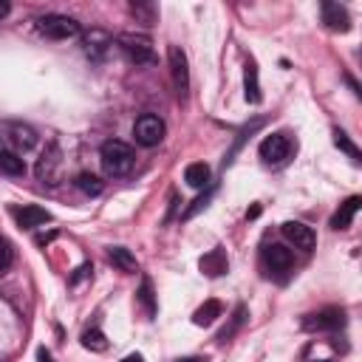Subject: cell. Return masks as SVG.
Here are the masks:
<instances>
[{
	"instance_id": "cell-10",
	"label": "cell",
	"mask_w": 362,
	"mask_h": 362,
	"mask_svg": "<svg viewBox=\"0 0 362 362\" xmlns=\"http://www.w3.org/2000/svg\"><path fill=\"white\" fill-rule=\"evenodd\" d=\"M280 229H283V235L292 240V244H294L297 249H303V252H312V249H314V244H317L314 229H312V227H306V224H300V221H286Z\"/></svg>"
},
{
	"instance_id": "cell-5",
	"label": "cell",
	"mask_w": 362,
	"mask_h": 362,
	"mask_svg": "<svg viewBox=\"0 0 362 362\" xmlns=\"http://www.w3.org/2000/svg\"><path fill=\"white\" fill-rule=\"evenodd\" d=\"M303 331H340L345 325V312L337 306H325L320 312H312L303 317Z\"/></svg>"
},
{
	"instance_id": "cell-24",
	"label": "cell",
	"mask_w": 362,
	"mask_h": 362,
	"mask_svg": "<svg viewBox=\"0 0 362 362\" xmlns=\"http://www.w3.org/2000/svg\"><path fill=\"white\" fill-rule=\"evenodd\" d=\"M244 320H247V306L240 303V306L235 309V314H232V323H229V325H227V328L221 331V334H218L216 340H218V343H229V340L235 337V331H238L240 325H244Z\"/></svg>"
},
{
	"instance_id": "cell-11",
	"label": "cell",
	"mask_w": 362,
	"mask_h": 362,
	"mask_svg": "<svg viewBox=\"0 0 362 362\" xmlns=\"http://www.w3.org/2000/svg\"><path fill=\"white\" fill-rule=\"evenodd\" d=\"M6 139H9V144H15V150H20V153H26V150H32L37 144V133L23 122H9L6 125Z\"/></svg>"
},
{
	"instance_id": "cell-1",
	"label": "cell",
	"mask_w": 362,
	"mask_h": 362,
	"mask_svg": "<svg viewBox=\"0 0 362 362\" xmlns=\"http://www.w3.org/2000/svg\"><path fill=\"white\" fill-rule=\"evenodd\" d=\"M99 159H102V170L113 178L119 175H128L136 164V153L133 147L122 139H108L102 147H99Z\"/></svg>"
},
{
	"instance_id": "cell-32",
	"label": "cell",
	"mask_w": 362,
	"mask_h": 362,
	"mask_svg": "<svg viewBox=\"0 0 362 362\" xmlns=\"http://www.w3.org/2000/svg\"><path fill=\"white\" fill-rule=\"evenodd\" d=\"M54 238H57V232H48V235H37V238H35V244H37V247H46V244H51Z\"/></svg>"
},
{
	"instance_id": "cell-31",
	"label": "cell",
	"mask_w": 362,
	"mask_h": 362,
	"mask_svg": "<svg viewBox=\"0 0 362 362\" xmlns=\"http://www.w3.org/2000/svg\"><path fill=\"white\" fill-rule=\"evenodd\" d=\"M345 82H348V85H351V90H354V94H356V97H359V99H362V85H359V82H356V79H354V77H351V74H345Z\"/></svg>"
},
{
	"instance_id": "cell-33",
	"label": "cell",
	"mask_w": 362,
	"mask_h": 362,
	"mask_svg": "<svg viewBox=\"0 0 362 362\" xmlns=\"http://www.w3.org/2000/svg\"><path fill=\"white\" fill-rule=\"evenodd\" d=\"M37 359H40V362H54V356L48 354V348H40V351H37Z\"/></svg>"
},
{
	"instance_id": "cell-28",
	"label": "cell",
	"mask_w": 362,
	"mask_h": 362,
	"mask_svg": "<svg viewBox=\"0 0 362 362\" xmlns=\"http://www.w3.org/2000/svg\"><path fill=\"white\" fill-rule=\"evenodd\" d=\"M213 193H216V190H209V193H204L201 198H196V201H193V207H190V209H184V216H181V218L187 221V218H193L196 213H201V209L207 207V201H209V196H213Z\"/></svg>"
},
{
	"instance_id": "cell-29",
	"label": "cell",
	"mask_w": 362,
	"mask_h": 362,
	"mask_svg": "<svg viewBox=\"0 0 362 362\" xmlns=\"http://www.w3.org/2000/svg\"><path fill=\"white\" fill-rule=\"evenodd\" d=\"M90 272H94V269H90V263H82V266L74 272V275H71V286H77L82 278H88V275H90Z\"/></svg>"
},
{
	"instance_id": "cell-12",
	"label": "cell",
	"mask_w": 362,
	"mask_h": 362,
	"mask_svg": "<svg viewBox=\"0 0 362 362\" xmlns=\"http://www.w3.org/2000/svg\"><path fill=\"white\" fill-rule=\"evenodd\" d=\"M198 269L204 272L207 278H221V275H227V269H229V260H227V252L221 249V247H216V249H209L201 260H198Z\"/></svg>"
},
{
	"instance_id": "cell-15",
	"label": "cell",
	"mask_w": 362,
	"mask_h": 362,
	"mask_svg": "<svg viewBox=\"0 0 362 362\" xmlns=\"http://www.w3.org/2000/svg\"><path fill=\"white\" fill-rule=\"evenodd\" d=\"M57 167H59V150H57V144H51L37 164V178L43 184H57Z\"/></svg>"
},
{
	"instance_id": "cell-20",
	"label": "cell",
	"mask_w": 362,
	"mask_h": 362,
	"mask_svg": "<svg viewBox=\"0 0 362 362\" xmlns=\"http://www.w3.org/2000/svg\"><path fill=\"white\" fill-rule=\"evenodd\" d=\"M221 312H224V306L218 303V300H207L201 309H196L193 323H196V325H213V323L221 317Z\"/></svg>"
},
{
	"instance_id": "cell-3",
	"label": "cell",
	"mask_w": 362,
	"mask_h": 362,
	"mask_svg": "<svg viewBox=\"0 0 362 362\" xmlns=\"http://www.w3.org/2000/svg\"><path fill=\"white\" fill-rule=\"evenodd\" d=\"M37 28L48 40H71V37L82 35L79 23L74 17H68V15H43L37 20Z\"/></svg>"
},
{
	"instance_id": "cell-6",
	"label": "cell",
	"mask_w": 362,
	"mask_h": 362,
	"mask_svg": "<svg viewBox=\"0 0 362 362\" xmlns=\"http://www.w3.org/2000/svg\"><path fill=\"white\" fill-rule=\"evenodd\" d=\"M167 59H170V74H173L175 94H178V99H187V90H190V68H187V54L181 51L178 46H170V48H167Z\"/></svg>"
},
{
	"instance_id": "cell-17",
	"label": "cell",
	"mask_w": 362,
	"mask_h": 362,
	"mask_svg": "<svg viewBox=\"0 0 362 362\" xmlns=\"http://www.w3.org/2000/svg\"><path fill=\"white\" fill-rule=\"evenodd\" d=\"M244 88H247V102L260 105L263 94H260V82H258V66L252 63V59L247 63V71H244Z\"/></svg>"
},
{
	"instance_id": "cell-35",
	"label": "cell",
	"mask_w": 362,
	"mask_h": 362,
	"mask_svg": "<svg viewBox=\"0 0 362 362\" xmlns=\"http://www.w3.org/2000/svg\"><path fill=\"white\" fill-rule=\"evenodd\" d=\"M122 362H144V359H142V354H128Z\"/></svg>"
},
{
	"instance_id": "cell-34",
	"label": "cell",
	"mask_w": 362,
	"mask_h": 362,
	"mask_svg": "<svg viewBox=\"0 0 362 362\" xmlns=\"http://www.w3.org/2000/svg\"><path fill=\"white\" fill-rule=\"evenodd\" d=\"M175 362H207V356H181Z\"/></svg>"
},
{
	"instance_id": "cell-4",
	"label": "cell",
	"mask_w": 362,
	"mask_h": 362,
	"mask_svg": "<svg viewBox=\"0 0 362 362\" xmlns=\"http://www.w3.org/2000/svg\"><path fill=\"white\" fill-rule=\"evenodd\" d=\"M167 128H164V119L156 116V113H142L133 125V136L142 147H156L162 139H164Z\"/></svg>"
},
{
	"instance_id": "cell-25",
	"label": "cell",
	"mask_w": 362,
	"mask_h": 362,
	"mask_svg": "<svg viewBox=\"0 0 362 362\" xmlns=\"http://www.w3.org/2000/svg\"><path fill=\"white\" fill-rule=\"evenodd\" d=\"M74 184H77V190H82L85 196H99V193H102V181H99L97 175H90V173H79Z\"/></svg>"
},
{
	"instance_id": "cell-26",
	"label": "cell",
	"mask_w": 362,
	"mask_h": 362,
	"mask_svg": "<svg viewBox=\"0 0 362 362\" xmlns=\"http://www.w3.org/2000/svg\"><path fill=\"white\" fill-rule=\"evenodd\" d=\"M131 15H133L139 23H144V26H153L156 17H159V12H156L153 3H131Z\"/></svg>"
},
{
	"instance_id": "cell-36",
	"label": "cell",
	"mask_w": 362,
	"mask_h": 362,
	"mask_svg": "<svg viewBox=\"0 0 362 362\" xmlns=\"http://www.w3.org/2000/svg\"><path fill=\"white\" fill-rule=\"evenodd\" d=\"M9 12H12V6H9V3H0V20H3Z\"/></svg>"
},
{
	"instance_id": "cell-23",
	"label": "cell",
	"mask_w": 362,
	"mask_h": 362,
	"mask_svg": "<svg viewBox=\"0 0 362 362\" xmlns=\"http://www.w3.org/2000/svg\"><path fill=\"white\" fill-rule=\"evenodd\" d=\"M139 303L144 306L147 317H156V297H153V283H150V278H142V286H139Z\"/></svg>"
},
{
	"instance_id": "cell-27",
	"label": "cell",
	"mask_w": 362,
	"mask_h": 362,
	"mask_svg": "<svg viewBox=\"0 0 362 362\" xmlns=\"http://www.w3.org/2000/svg\"><path fill=\"white\" fill-rule=\"evenodd\" d=\"M334 144L343 150V153H348L354 162H362V150H359V147H356V144H354V142H351V139H348V136H345L340 128L334 131Z\"/></svg>"
},
{
	"instance_id": "cell-13",
	"label": "cell",
	"mask_w": 362,
	"mask_h": 362,
	"mask_svg": "<svg viewBox=\"0 0 362 362\" xmlns=\"http://www.w3.org/2000/svg\"><path fill=\"white\" fill-rule=\"evenodd\" d=\"M15 218H17V224H20L23 229H35V227L48 224V221H51V213H48V209H43V207H37V204H26V207L15 209Z\"/></svg>"
},
{
	"instance_id": "cell-19",
	"label": "cell",
	"mask_w": 362,
	"mask_h": 362,
	"mask_svg": "<svg viewBox=\"0 0 362 362\" xmlns=\"http://www.w3.org/2000/svg\"><path fill=\"white\" fill-rule=\"evenodd\" d=\"M108 260H111L116 269H122V272H136V269H139L133 252L125 249V247H111V249H108Z\"/></svg>"
},
{
	"instance_id": "cell-2",
	"label": "cell",
	"mask_w": 362,
	"mask_h": 362,
	"mask_svg": "<svg viewBox=\"0 0 362 362\" xmlns=\"http://www.w3.org/2000/svg\"><path fill=\"white\" fill-rule=\"evenodd\" d=\"M119 48L125 51V57L136 66H150L156 59V51H153V43H150L147 35H133V32H125L119 35Z\"/></svg>"
},
{
	"instance_id": "cell-22",
	"label": "cell",
	"mask_w": 362,
	"mask_h": 362,
	"mask_svg": "<svg viewBox=\"0 0 362 362\" xmlns=\"http://www.w3.org/2000/svg\"><path fill=\"white\" fill-rule=\"evenodd\" d=\"M82 345L88 348V351H108V337L102 334L99 328H88V331H82Z\"/></svg>"
},
{
	"instance_id": "cell-14",
	"label": "cell",
	"mask_w": 362,
	"mask_h": 362,
	"mask_svg": "<svg viewBox=\"0 0 362 362\" xmlns=\"http://www.w3.org/2000/svg\"><path fill=\"white\" fill-rule=\"evenodd\" d=\"M362 209V196H351V198H345L343 204H340V209L334 216H331V227L334 229H348L351 227V221H354V216Z\"/></svg>"
},
{
	"instance_id": "cell-7",
	"label": "cell",
	"mask_w": 362,
	"mask_h": 362,
	"mask_svg": "<svg viewBox=\"0 0 362 362\" xmlns=\"http://www.w3.org/2000/svg\"><path fill=\"white\" fill-rule=\"evenodd\" d=\"M258 150L266 164H283L292 156V139L286 133H269Z\"/></svg>"
},
{
	"instance_id": "cell-9",
	"label": "cell",
	"mask_w": 362,
	"mask_h": 362,
	"mask_svg": "<svg viewBox=\"0 0 362 362\" xmlns=\"http://www.w3.org/2000/svg\"><path fill=\"white\" fill-rule=\"evenodd\" d=\"M82 46H85V54L94 59V63H102L105 54L113 46V37L108 32H102V28H90V32L82 37Z\"/></svg>"
},
{
	"instance_id": "cell-18",
	"label": "cell",
	"mask_w": 362,
	"mask_h": 362,
	"mask_svg": "<svg viewBox=\"0 0 362 362\" xmlns=\"http://www.w3.org/2000/svg\"><path fill=\"white\" fill-rule=\"evenodd\" d=\"M209 167L204 164V162H196V164H187V170H184V181L193 187V190H204L207 184H209Z\"/></svg>"
},
{
	"instance_id": "cell-16",
	"label": "cell",
	"mask_w": 362,
	"mask_h": 362,
	"mask_svg": "<svg viewBox=\"0 0 362 362\" xmlns=\"http://www.w3.org/2000/svg\"><path fill=\"white\" fill-rule=\"evenodd\" d=\"M266 260H269L272 272H289L292 263H294V255H292V249H286V247H280V244H272V247L266 249Z\"/></svg>"
},
{
	"instance_id": "cell-8",
	"label": "cell",
	"mask_w": 362,
	"mask_h": 362,
	"mask_svg": "<svg viewBox=\"0 0 362 362\" xmlns=\"http://www.w3.org/2000/svg\"><path fill=\"white\" fill-rule=\"evenodd\" d=\"M320 15H323V23L331 28V32H340L345 35L348 28H351V15L345 6L334 3V0H323L320 3Z\"/></svg>"
},
{
	"instance_id": "cell-21",
	"label": "cell",
	"mask_w": 362,
	"mask_h": 362,
	"mask_svg": "<svg viewBox=\"0 0 362 362\" xmlns=\"http://www.w3.org/2000/svg\"><path fill=\"white\" fill-rule=\"evenodd\" d=\"M0 170L6 175H26V162L15 153L12 147H3V153H0Z\"/></svg>"
},
{
	"instance_id": "cell-30",
	"label": "cell",
	"mask_w": 362,
	"mask_h": 362,
	"mask_svg": "<svg viewBox=\"0 0 362 362\" xmlns=\"http://www.w3.org/2000/svg\"><path fill=\"white\" fill-rule=\"evenodd\" d=\"M12 260H15V249H12V244L6 240V244H3V266H0V272H9Z\"/></svg>"
}]
</instances>
